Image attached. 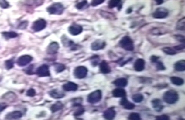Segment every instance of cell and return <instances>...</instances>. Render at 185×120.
I'll return each instance as SVG.
<instances>
[{"label": "cell", "instance_id": "cell-23", "mask_svg": "<svg viewBox=\"0 0 185 120\" xmlns=\"http://www.w3.org/2000/svg\"><path fill=\"white\" fill-rule=\"evenodd\" d=\"M108 6L110 9L115 7L121 9L122 7V0H109Z\"/></svg>", "mask_w": 185, "mask_h": 120}, {"label": "cell", "instance_id": "cell-21", "mask_svg": "<svg viewBox=\"0 0 185 120\" xmlns=\"http://www.w3.org/2000/svg\"><path fill=\"white\" fill-rule=\"evenodd\" d=\"M112 94L114 97L122 98L125 97L126 95V92L125 90L122 88H116L113 91Z\"/></svg>", "mask_w": 185, "mask_h": 120}, {"label": "cell", "instance_id": "cell-5", "mask_svg": "<svg viewBox=\"0 0 185 120\" xmlns=\"http://www.w3.org/2000/svg\"><path fill=\"white\" fill-rule=\"evenodd\" d=\"M87 72L88 70L86 67L80 66L76 67L74 71V75L77 79H83L87 75Z\"/></svg>", "mask_w": 185, "mask_h": 120}, {"label": "cell", "instance_id": "cell-18", "mask_svg": "<svg viewBox=\"0 0 185 120\" xmlns=\"http://www.w3.org/2000/svg\"><path fill=\"white\" fill-rule=\"evenodd\" d=\"M22 116V114L20 111H16L9 113L6 116V119L8 120H16L20 119Z\"/></svg>", "mask_w": 185, "mask_h": 120}, {"label": "cell", "instance_id": "cell-41", "mask_svg": "<svg viewBox=\"0 0 185 120\" xmlns=\"http://www.w3.org/2000/svg\"><path fill=\"white\" fill-rule=\"evenodd\" d=\"M156 119H158V120H169V118L167 115H163L157 116V117H156Z\"/></svg>", "mask_w": 185, "mask_h": 120}, {"label": "cell", "instance_id": "cell-11", "mask_svg": "<svg viewBox=\"0 0 185 120\" xmlns=\"http://www.w3.org/2000/svg\"><path fill=\"white\" fill-rule=\"evenodd\" d=\"M106 46L105 42L101 40H97L94 42L91 45V49L93 50H100L104 48Z\"/></svg>", "mask_w": 185, "mask_h": 120}, {"label": "cell", "instance_id": "cell-16", "mask_svg": "<svg viewBox=\"0 0 185 120\" xmlns=\"http://www.w3.org/2000/svg\"><path fill=\"white\" fill-rule=\"evenodd\" d=\"M78 86L77 84L72 82H68L63 86V88L66 91H75L78 89Z\"/></svg>", "mask_w": 185, "mask_h": 120}, {"label": "cell", "instance_id": "cell-25", "mask_svg": "<svg viewBox=\"0 0 185 120\" xmlns=\"http://www.w3.org/2000/svg\"><path fill=\"white\" fill-rule=\"evenodd\" d=\"M170 79L172 83L176 86H181L184 84V80L179 77L173 76L171 77Z\"/></svg>", "mask_w": 185, "mask_h": 120}, {"label": "cell", "instance_id": "cell-44", "mask_svg": "<svg viewBox=\"0 0 185 120\" xmlns=\"http://www.w3.org/2000/svg\"><path fill=\"white\" fill-rule=\"evenodd\" d=\"M174 48L176 50H181L184 49L185 48V46H184V45H179V46L174 47Z\"/></svg>", "mask_w": 185, "mask_h": 120}, {"label": "cell", "instance_id": "cell-10", "mask_svg": "<svg viewBox=\"0 0 185 120\" xmlns=\"http://www.w3.org/2000/svg\"><path fill=\"white\" fill-rule=\"evenodd\" d=\"M82 27L78 24H73L69 28V33L72 35H78L82 33Z\"/></svg>", "mask_w": 185, "mask_h": 120}, {"label": "cell", "instance_id": "cell-35", "mask_svg": "<svg viewBox=\"0 0 185 120\" xmlns=\"http://www.w3.org/2000/svg\"><path fill=\"white\" fill-rule=\"evenodd\" d=\"M156 64V67L157 69L159 70H164L165 69V66L163 65L161 62L159 61V60H157L156 62L154 63Z\"/></svg>", "mask_w": 185, "mask_h": 120}, {"label": "cell", "instance_id": "cell-39", "mask_svg": "<svg viewBox=\"0 0 185 120\" xmlns=\"http://www.w3.org/2000/svg\"><path fill=\"white\" fill-rule=\"evenodd\" d=\"M26 94L27 96L30 97H33L36 95V92L34 89H30L28 90Z\"/></svg>", "mask_w": 185, "mask_h": 120}, {"label": "cell", "instance_id": "cell-19", "mask_svg": "<svg viewBox=\"0 0 185 120\" xmlns=\"http://www.w3.org/2000/svg\"><path fill=\"white\" fill-rule=\"evenodd\" d=\"M49 94V95L54 99H60V98H63L65 96V94L63 92L57 90V89H54V90L50 91Z\"/></svg>", "mask_w": 185, "mask_h": 120}, {"label": "cell", "instance_id": "cell-43", "mask_svg": "<svg viewBox=\"0 0 185 120\" xmlns=\"http://www.w3.org/2000/svg\"><path fill=\"white\" fill-rule=\"evenodd\" d=\"M7 107V105L5 103H0V112L3 111Z\"/></svg>", "mask_w": 185, "mask_h": 120}, {"label": "cell", "instance_id": "cell-6", "mask_svg": "<svg viewBox=\"0 0 185 120\" xmlns=\"http://www.w3.org/2000/svg\"><path fill=\"white\" fill-rule=\"evenodd\" d=\"M168 15V10L164 8H159L153 14L154 18L156 19H163Z\"/></svg>", "mask_w": 185, "mask_h": 120}, {"label": "cell", "instance_id": "cell-22", "mask_svg": "<svg viewBox=\"0 0 185 120\" xmlns=\"http://www.w3.org/2000/svg\"><path fill=\"white\" fill-rule=\"evenodd\" d=\"M153 108L157 111H160L163 109V106L161 101L159 99H155L152 101Z\"/></svg>", "mask_w": 185, "mask_h": 120}, {"label": "cell", "instance_id": "cell-8", "mask_svg": "<svg viewBox=\"0 0 185 120\" xmlns=\"http://www.w3.org/2000/svg\"><path fill=\"white\" fill-rule=\"evenodd\" d=\"M36 74L39 77H47L50 75L49 67L46 65H43L38 68L36 70Z\"/></svg>", "mask_w": 185, "mask_h": 120}, {"label": "cell", "instance_id": "cell-1", "mask_svg": "<svg viewBox=\"0 0 185 120\" xmlns=\"http://www.w3.org/2000/svg\"><path fill=\"white\" fill-rule=\"evenodd\" d=\"M163 99L166 103L172 104L176 103L179 99L178 93L173 90L166 91L163 95Z\"/></svg>", "mask_w": 185, "mask_h": 120}, {"label": "cell", "instance_id": "cell-48", "mask_svg": "<svg viewBox=\"0 0 185 120\" xmlns=\"http://www.w3.org/2000/svg\"><path fill=\"white\" fill-rule=\"evenodd\" d=\"M1 81V78L0 77V81Z\"/></svg>", "mask_w": 185, "mask_h": 120}, {"label": "cell", "instance_id": "cell-24", "mask_svg": "<svg viewBox=\"0 0 185 120\" xmlns=\"http://www.w3.org/2000/svg\"><path fill=\"white\" fill-rule=\"evenodd\" d=\"M175 70L178 72H183L185 70V61L184 60L179 61L175 64Z\"/></svg>", "mask_w": 185, "mask_h": 120}, {"label": "cell", "instance_id": "cell-37", "mask_svg": "<svg viewBox=\"0 0 185 120\" xmlns=\"http://www.w3.org/2000/svg\"><path fill=\"white\" fill-rule=\"evenodd\" d=\"M105 1V0H92L91 4L93 7H96L98 5L102 4Z\"/></svg>", "mask_w": 185, "mask_h": 120}, {"label": "cell", "instance_id": "cell-45", "mask_svg": "<svg viewBox=\"0 0 185 120\" xmlns=\"http://www.w3.org/2000/svg\"><path fill=\"white\" fill-rule=\"evenodd\" d=\"M159 57H158L155 56H152L151 58V61L153 63H154L156 62L157 60H159Z\"/></svg>", "mask_w": 185, "mask_h": 120}, {"label": "cell", "instance_id": "cell-20", "mask_svg": "<svg viewBox=\"0 0 185 120\" xmlns=\"http://www.w3.org/2000/svg\"><path fill=\"white\" fill-rule=\"evenodd\" d=\"M114 84L119 87H124L127 85L128 81L125 78H121L116 79L114 81Z\"/></svg>", "mask_w": 185, "mask_h": 120}, {"label": "cell", "instance_id": "cell-26", "mask_svg": "<svg viewBox=\"0 0 185 120\" xmlns=\"http://www.w3.org/2000/svg\"><path fill=\"white\" fill-rule=\"evenodd\" d=\"M63 107H64V105H63V103L59 101V102H56L55 104L52 105L51 108V110L53 113H55V112H57L59 110L62 109Z\"/></svg>", "mask_w": 185, "mask_h": 120}, {"label": "cell", "instance_id": "cell-34", "mask_svg": "<svg viewBox=\"0 0 185 120\" xmlns=\"http://www.w3.org/2000/svg\"><path fill=\"white\" fill-rule=\"evenodd\" d=\"M128 119L129 120H141L140 115L139 113H132L129 115Z\"/></svg>", "mask_w": 185, "mask_h": 120}, {"label": "cell", "instance_id": "cell-13", "mask_svg": "<svg viewBox=\"0 0 185 120\" xmlns=\"http://www.w3.org/2000/svg\"><path fill=\"white\" fill-rule=\"evenodd\" d=\"M145 67V61L143 59H139L135 61L134 65V68L137 72H142L144 70Z\"/></svg>", "mask_w": 185, "mask_h": 120}, {"label": "cell", "instance_id": "cell-36", "mask_svg": "<svg viewBox=\"0 0 185 120\" xmlns=\"http://www.w3.org/2000/svg\"><path fill=\"white\" fill-rule=\"evenodd\" d=\"M9 5L7 0H0V7L3 9H7Z\"/></svg>", "mask_w": 185, "mask_h": 120}, {"label": "cell", "instance_id": "cell-9", "mask_svg": "<svg viewBox=\"0 0 185 120\" xmlns=\"http://www.w3.org/2000/svg\"><path fill=\"white\" fill-rule=\"evenodd\" d=\"M32 60L33 58L30 56H22L17 60V64L20 67H24L29 64Z\"/></svg>", "mask_w": 185, "mask_h": 120}, {"label": "cell", "instance_id": "cell-12", "mask_svg": "<svg viewBox=\"0 0 185 120\" xmlns=\"http://www.w3.org/2000/svg\"><path fill=\"white\" fill-rule=\"evenodd\" d=\"M59 49V45L58 43L53 42L49 45L47 50V52L49 54L53 55L58 53Z\"/></svg>", "mask_w": 185, "mask_h": 120}, {"label": "cell", "instance_id": "cell-38", "mask_svg": "<svg viewBox=\"0 0 185 120\" xmlns=\"http://www.w3.org/2000/svg\"><path fill=\"white\" fill-rule=\"evenodd\" d=\"M5 66L8 69L12 68L14 67V62L12 60H9L5 62Z\"/></svg>", "mask_w": 185, "mask_h": 120}, {"label": "cell", "instance_id": "cell-17", "mask_svg": "<svg viewBox=\"0 0 185 120\" xmlns=\"http://www.w3.org/2000/svg\"><path fill=\"white\" fill-rule=\"evenodd\" d=\"M100 69L101 73L104 74H108L111 72V68L108 63L106 61L103 60L101 63Z\"/></svg>", "mask_w": 185, "mask_h": 120}, {"label": "cell", "instance_id": "cell-46", "mask_svg": "<svg viewBox=\"0 0 185 120\" xmlns=\"http://www.w3.org/2000/svg\"><path fill=\"white\" fill-rule=\"evenodd\" d=\"M27 25V23H26V22H22L19 27H20V29H24L26 27Z\"/></svg>", "mask_w": 185, "mask_h": 120}, {"label": "cell", "instance_id": "cell-14", "mask_svg": "<svg viewBox=\"0 0 185 120\" xmlns=\"http://www.w3.org/2000/svg\"><path fill=\"white\" fill-rule=\"evenodd\" d=\"M120 104L121 106H123L125 109L128 110H132L135 107L134 104L129 102L125 97H122V99L121 100Z\"/></svg>", "mask_w": 185, "mask_h": 120}, {"label": "cell", "instance_id": "cell-33", "mask_svg": "<svg viewBox=\"0 0 185 120\" xmlns=\"http://www.w3.org/2000/svg\"><path fill=\"white\" fill-rule=\"evenodd\" d=\"M177 29L182 31L185 30V18L181 19L177 23Z\"/></svg>", "mask_w": 185, "mask_h": 120}, {"label": "cell", "instance_id": "cell-7", "mask_svg": "<svg viewBox=\"0 0 185 120\" xmlns=\"http://www.w3.org/2000/svg\"><path fill=\"white\" fill-rule=\"evenodd\" d=\"M46 22L44 19H39L34 22L32 26V29L35 31H41L44 29L46 26Z\"/></svg>", "mask_w": 185, "mask_h": 120}, {"label": "cell", "instance_id": "cell-32", "mask_svg": "<svg viewBox=\"0 0 185 120\" xmlns=\"http://www.w3.org/2000/svg\"><path fill=\"white\" fill-rule=\"evenodd\" d=\"M162 50L163 52L166 54L173 55L176 54V50L171 47H165Z\"/></svg>", "mask_w": 185, "mask_h": 120}, {"label": "cell", "instance_id": "cell-47", "mask_svg": "<svg viewBox=\"0 0 185 120\" xmlns=\"http://www.w3.org/2000/svg\"><path fill=\"white\" fill-rule=\"evenodd\" d=\"M158 5H160L164 2V0H155Z\"/></svg>", "mask_w": 185, "mask_h": 120}, {"label": "cell", "instance_id": "cell-27", "mask_svg": "<svg viewBox=\"0 0 185 120\" xmlns=\"http://www.w3.org/2000/svg\"><path fill=\"white\" fill-rule=\"evenodd\" d=\"M74 106L76 108V111L74 113V115L75 116H79V115H81L84 113L85 110L83 108V107L80 105V104H76L74 105Z\"/></svg>", "mask_w": 185, "mask_h": 120}, {"label": "cell", "instance_id": "cell-28", "mask_svg": "<svg viewBox=\"0 0 185 120\" xmlns=\"http://www.w3.org/2000/svg\"><path fill=\"white\" fill-rule=\"evenodd\" d=\"M132 100L136 103H140L144 100V96L141 94H137L132 96Z\"/></svg>", "mask_w": 185, "mask_h": 120}, {"label": "cell", "instance_id": "cell-40", "mask_svg": "<svg viewBox=\"0 0 185 120\" xmlns=\"http://www.w3.org/2000/svg\"><path fill=\"white\" fill-rule=\"evenodd\" d=\"M175 37H176V39L179 41L180 42L184 43V42H185V38L183 36L178 35H176Z\"/></svg>", "mask_w": 185, "mask_h": 120}, {"label": "cell", "instance_id": "cell-15", "mask_svg": "<svg viewBox=\"0 0 185 120\" xmlns=\"http://www.w3.org/2000/svg\"><path fill=\"white\" fill-rule=\"evenodd\" d=\"M116 112L112 108H109L104 111L103 117L107 120H113L115 117Z\"/></svg>", "mask_w": 185, "mask_h": 120}, {"label": "cell", "instance_id": "cell-31", "mask_svg": "<svg viewBox=\"0 0 185 120\" xmlns=\"http://www.w3.org/2000/svg\"><path fill=\"white\" fill-rule=\"evenodd\" d=\"M54 67L55 70L57 73H60V72H63L66 69V67L64 65L61 64H58V63L55 64Z\"/></svg>", "mask_w": 185, "mask_h": 120}, {"label": "cell", "instance_id": "cell-29", "mask_svg": "<svg viewBox=\"0 0 185 120\" xmlns=\"http://www.w3.org/2000/svg\"><path fill=\"white\" fill-rule=\"evenodd\" d=\"M3 36L6 39H13L16 37L18 36L16 33L15 32H4L2 33Z\"/></svg>", "mask_w": 185, "mask_h": 120}, {"label": "cell", "instance_id": "cell-2", "mask_svg": "<svg viewBox=\"0 0 185 120\" xmlns=\"http://www.w3.org/2000/svg\"><path fill=\"white\" fill-rule=\"evenodd\" d=\"M120 46L125 50L132 51L134 49V45L132 39L128 36L122 38L119 42Z\"/></svg>", "mask_w": 185, "mask_h": 120}, {"label": "cell", "instance_id": "cell-4", "mask_svg": "<svg viewBox=\"0 0 185 120\" xmlns=\"http://www.w3.org/2000/svg\"><path fill=\"white\" fill-rule=\"evenodd\" d=\"M102 98V93L100 90H97L89 94L87 101L91 104H95L99 102Z\"/></svg>", "mask_w": 185, "mask_h": 120}, {"label": "cell", "instance_id": "cell-42", "mask_svg": "<svg viewBox=\"0 0 185 120\" xmlns=\"http://www.w3.org/2000/svg\"><path fill=\"white\" fill-rule=\"evenodd\" d=\"M26 72L28 74H33V66H30V67H28L27 68L26 70Z\"/></svg>", "mask_w": 185, "mask_h": 120}, {"label": "cell", "instance_id": "cell-3", "mask_svg": "<svg viewBox=\"0 0 185 120\" xmlns=\"http://www.w3.org/2000/svg\"><path fill=\"white\" fill-rule=\"evenodd\" d=\"M64 10V6L60 3H54L47 8L48 12L51 14L61 15Z\"/></svg>", "mask_w": 185, "mask_h": 120}, {"label": "cell", "instance_id": "cell-30", "mask_svg": "<svg viewBox=\"0 0 185 120\" xmlns=\"http://www.w3.org/2000/svg\"><path fill=\"white\" fill-rule=\"evenodd\" d=\"M88 5V2L87 0H83L81 2H79L78 4H76V8L78 9H82L85 8L87 7Z\"/></svg>", "mask_w": 185, "mask_h": 120}]
</instances>
